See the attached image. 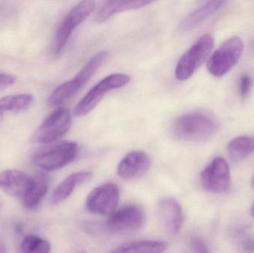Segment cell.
<instances>
[{"instance_id":"cell-1","label":"cell","mask_w":254,"mask_h":253,"mask_svg":"<svg viewBox=\"0 0 254 253\" xmlns=\"http://www.w3.org/2000/svg\"><path fill=\"white\" fill-rule=\"evenodd\" d=\"M218 130V123L211 116L201 112L189 113L179 117L173 124L175 136L190 142L210 139Z\"/></svg>"},{"instance_id":"cell-2","label":"cell","mask_w":254,"mask_h":253,"mask_svg":"<svg viewBox=\"0 0 254 253\" xmlns=\"http://www.w3.org/2000/svg\"><path fill=\"white\" fill-rule=\"evenodd\" d=\"M108 56L109 52L106 51L98 52L92 56L71 80L62 83L54 90L49 97V105L58 106L75 96L102 66Z\"/></svg>"},{"instance_id":"cell-3","label":"cell","mask_w":254,"mask_h":253,"mask_svg":"<svg viewBox=\"0 0 254 253\" xmlns=\"http://www.w3.org/2000/svg\"><path fill=\"white\" fill-rule=\"evenodd\" d=\"M215 40L210 34L200 37L178 62L175 76L179 81L190 78L195 71L205 62L214 47Z\"/></svg>"},{"instance_id":"cell-4","label":"cell","mask_w":254,"mask_h":253,"mask_svg":"<svg viewBox=\"0 0 254 253\" xmlns=\"http://www.w3.org/2000/svg\"><path fill=\"white\" fill-rule=\"evenodd\" d=\"M80 147L75 142L65 141L37 152L33 161L36 166L48 172L59 170L75 160Z\"/></svg>"},{"instance_id":"cell-5","label":"cell","mask_w":254,"mask_h":253,"mask_svg":"<svg viewBox=\"0 0 254 253\" xmlns=\"http://www.w3.org/2000/svg\"><path fill=\"white\" fill-rule=\"evenodd\" d=\"M130 80L129 76L122 73L110 74L102 79L76 105L74 110V115L78 117L87 115L99 104L107 93L115 89L125 87L128 84Z\"/></svg>"},{"instance_id":"cell-6","label":"cell","mask_w":254,"mask_h":253,"mask_svg":"<svg viewBox=\"0 0 254 253\" xmlns=\"http://www.w3.org/2000/svg\"><path fill=\"white\" fill-rule=\"evenodd\" d=\"M244 44L238 37L230 38L223 43L209 58L207 68L209 73L221 77L229 72L240 60Z\"/></svg>"},{"instance_id":"cell-7","label":"cell","mask_w":254,"mask_h":253,"mask_svg":"<svg viewBox=\"0 0 254 253\" xmlns=\"http://www.w3.org/2000/svg\"><path fill=\"white\" fill-rule=\"evenodd\" d=\"M95 7V1H80L67 13L55 34L53 43V51L55 55L60 54L63 51L73 31L90 16Z\"/></svg>"},{"instance_id":"cell-8","label":"cell","mask_w":254,"mask_h":253,"mask_svg":"<svg viewBox=\"0 0 254 253\" xmlns=\"http://www.w3.org/2000/svg\"><path fill=\"white\" fill-rule=\"evenodd\" d=\"M71 122V113L68 108H56L39 126L31 141L44 144L56 142L68 133Z\"/></svg>"},{"instance_id":"cell-9","label":"cell","mask_w":254,"mask_h":253,"mask_svg":"<svg viewBox=\"0 0 254 253\" xmlns=\"http://www.w3.org/2000/svg\"><path fill=\"white\" fill-rule=\"evenodd\" d=\"M143 208L137 204H127L115 211L107 221L110 231L118 234H128L140 230L145 223Z\"/></svg>"},{"instance_id":"cell-10","label":"cell","mask_w":254,"mask_h":253,"mask_svg":"<svg viewBox=\"0 0 254 253\" xmlns=\"http://www.w3.org/2000/svg\"><path fill=\"white\" fill-rule=\"evenodd\" d=\"M120 199L117 184L106 183L94 189L86 198V209L92 213L111 215L116 211Z\"/></svg>"},{"instance_id":"cell-11","label":"cell","mask_w":254,"mask_h":253,"mask_svg":"<svg viewBox=\"0 0 254 253\" xmlns=\"http://www.w3.org/2000/svg\"><path fill=\"white\" fill-rule=\"evenodd\" d=\"M201 183L209 193L222 194L231 189V172L228 163L222 157H216L202 171Z\"/></svg>"},{"instance_id":"cell-12","label":"cell","mask_w":254,"mask_h":253,"mask_svg":"<svg viewBox=\"0 0 254 253\" xmlns=\"http://www.w3.org/2000/svg\"><path fill=\"white\" fill-rule=\"evenodd\" d=\"M149 156L144 152L133 151L127 154L119 163L117 172L124 180L137 179L144 175L150 167Z\"/></svg>"},{"instance_id":"cell-13","label":"cell","mask_w":254,"mask_h":253,"mask_svg":"<svg viewBox=\"0 0 254 253\" xmlns=\"http://www.w3.org/2000/svg\"><path fill=\"white\" fill-rule=\"evenodd\" d=\"M31 182V177L18 169H5L0 172V189L16 199H23Z\"/></svg>"},{"instance_id":"cell-14","label":"cell","mask_w":254,"mask_h":253,"mask_svg":"<svg viewBox=\"0 0 254 253\" xmlns=\"http://www.w3.org/2000/svg\"><path fill=\"white\" fill-rule=\"evenodd\" d=\"M158 215L163 225L170 234H177L184 224L183 209L173 198H164L158 205Z\"/></svg>"},{"instance_id":"cell-15","label":"cell","mask_w":254,"mask_h":253,"mask_svg":"<svg viewBox=\"0 0 254 253\" xmlns=\"http://www.w3.org/2000/svg\"><path fill=\"white\" fill-rule=\"evenodd\" d=\"M92 177V172L87 171L71 174L55 189L51 197V202L53 204L62 203L72 194L77 186L87 182Z\"/></svg>"},{"instance_id":"cell-16","label":"cell","mask_w":254,"mask_h":253,"mask_svg":"<svg viewBox=\"0 0 254 253\" xmlns=\"http://www.w3.org/2000/svg\"><path fill=\"white\" fill-rule=\"evenodd\" d=\"M225 1H210L200 6L184 19L180 25L182 31H188L197 28L213 13L226 4Z\"/></svg>"},{"instance_id":"cell-17","label":"cell","mask_w":254,"mask_h":253,"mask_svg":"<svg viewBox=\"0 0 254 253\" xmlns=\"http://www.w3.org/2000/svg\"><path fill=\"white\" fill-rule=\"evenodd\" d=\"M149 0H136V1H107L100 8L95 16L97 22H104L114 15L127 10H137L152 4Z\"/></svg>"},{"instance_id":"cell-18","label":"cell","mask_w":254,"mask_h":253,"mask_svg":"<svg viewBox=\"0 0 254 253\" xmlns=\"http://www.w3.org/2000/svg\"><path fill=\"white\" fill-rule=\"evenodd\" d=\"M49 178L43 174L32 177V182L23 198V204L28 210H34L41 203L49 190Z\"/></svg>"},{"instance_id":"cell-19","label":"cell","mask_w":254,"mask_h":253,"mask_svg":"<svg viewBox=\"0 0 254 253\" xmlns=\"http://www.w3.org/2000/svg\"><path fill=\"white\" fill-rule=\"evenodd\" d=\"M34 102L30 94H18L0 98V120L7 112L17 113L28 109Z\"/></svg>"},{"instance_id":"cell-20","label":"cell","mask_w":254,"mask_h":253,"mask_svg":"<svg viewBox=\"0 0 254 253\" xmlns=\"http://www.w3.org/2000/svg\"><path fill=\"white\" fill-rule=\"evenodd\" d=\"M167 247L162 241H139L121 246L110 253H163Z\"/></svg>"},{"instance_id":"cell-21","label":"cell","mask_w":254,"mask_h":253,"mask_svg":"<svg viewBox=\"0 0 254 253\" xmlns=\"http://www.w3.org/2000/svg\"><path fill=\"white\" fill-rule=\"evenodd\" d=\"M254 152V137L241 136L234 138L228 146L229 157L234 161H240Z\"/></svg>"},{"instance_id":"cell-22","label":"cell","mask_w":254,"mask_h":253,"mask_svg":"<svg viewBox=\"0 0 254 253\" xmlns=\"http://www.w3.org/2000/svg\"><path fill=\"white\" fill-rule=\"evenodd\" d=\"M21 253H50L51 245L48 241L39 236L30 235L22 240Z\"/></svg>"},{"instance_id":"cell-23","label":"cell","mask_w":254,"mask_h":253,"mask_svg":"<svg viewBox=\"0 0 254 253\" xmlns=\"http://www.w3.org/2000/svg\"><path fill=\"white\" fill-rule=\"evenodd\" d=\"M252 86H253V80L250 76L248 74L242 76L240 77V85H239L240 96L243 98H247L252 90Z\"/></svg>"},{"instance_id":"cell-24","label":"cell","mask_w":254,"mask_h":253,"mask_svg":"<svg viewBox=\"0 0 254 253\" xmlns=\"http://www.w3.org/2000/svg\"><path fill=\"white\" fill-rule=\"evenodd\" d=\"M191 246L195 253H210L208 247L205 242L198 237L192 238L190 241Z\"/></svg>"},{"instance_id":"cell-25","label":"cell","mask_w":254,"mask_h":253,"mask_svg":"<svg viewBox=\"0 0 254 253\" xmlns=\"http://www.w3.org/2000/svg\"><path fill=\"white\" fill-rule=\"evenodd\" d=\"M16 78L9 74H0V91L14 84Z\"/></svg>"},{"instance_id":"cell-26","label":"cell","mask_w":254,"mask_h":253,"mask_svg":"<svg viewBox=\"0 0 254 253\" xmlns=\"http://www.w3.org/2000/svg\"><path fill=\"white\" fill-rule=\"evenodd\" d=\"M243 248L246 252L254 253V239L250 238V239H246L243 242Z\"/></svg>"},{"instance_id":"cell-27","label":"cell","mask_w":254,"mask_h":253,"mask_svg":"<svg viewBox=\"0 0 254 253\" xmlns=\"http://www.w3.org/2000/svg\"><path fill=\"white\" fill-rule=\"evenodd\" d=\"M0 253H6L5 245L1 241H0Z\"/></svg>"},{"instance_id":"cell-28","label":"cell","mask_w":254,"mask_h":253,"mask_svg":"<svg viewBox=\"0 0 254 253\" xmlns=\"http://www.w3.org/2000/svg\"><path fill=\"white\" fill-rule=\"evenodd\" d=\"M252 187H253V189L254 190V176L253 179H252Z\"/></svg>"},{"instance_id":"cell-29","label":"cell","mask_w":254,"mask_h":253,"mask_svg":"<svg viewBox=\"0 0 254 253\" xmlns=\"http://www.w3.org/2000/svg\"><path fill=\"white\" fill-rule=\"evenodd\" d=\"M252 215H253V216L254 217V204L253 206V208H252Z\"/></svg>"},{"instance_id":"cell-30","label":"cell","mask_w":254,"mask_h":253,"mask_svg":"<svg viewBox=\"0 0 254 253\" xmlns=\"http://www.w3.org/2000/svg\"></svg>"}]
</instances>
